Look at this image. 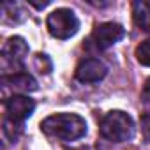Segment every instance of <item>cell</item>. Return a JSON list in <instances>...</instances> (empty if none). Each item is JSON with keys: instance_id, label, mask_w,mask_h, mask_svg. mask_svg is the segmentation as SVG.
Masks as SVG:
<instances>
[{"instance_id": "obj_1", "label": "cell", "mask_w": 150, "mask_h": 150, "mask_svg": "<svg viewBox=\"0 0 150 150\" xmlns=\"http://www.w3.org/2000/svg\"><path fill=\"white\" fill-rule=\"evenodd\" d=\"M41 131L62 143H71L87 134V122L76 113H55L41 122Z\"/></svg>"}, {"instance_id": "obj_2", "label": "cell", "mask_w": 150, "mask_h": 150, "mask_svg": "<svg viewBox=\"0 0 150 150\" xmlns=\"http://www.w3.org/2000/svg\"><path fill=\"white\" fill-rule=\"evenodd\" d=\"M99 132L108 141L124 143L134 136V122H132L131 115H127L120 110H113V111H108L101 118Z\"/></svg>"}, {"instance_id": "obj_3", "label": "cell", "mask_w": 150, "mask_h": 150, "mask_svg": "<svg viewBox=\"0 0 150 150\" xmlns=\"http://www.w3.org/2000/svg\"><path fill=\"white\" fill-rule=\"evenodd\" d=\"M27 55H28L27 41L20 35L9 37L2 46V71H4V76L21 72L23 60H25Z\"/></svg>"}, {"instance_id": "obj_4", "label": "cell", "mask_w": 150, "mask_h": 150, "mask_svg": "<svg viewBox=\"0 0 150 150\" xmlns=\"http://www.w3.org/2000/svg\"><path fill=\"white\" fill-rule=\"evenodd\" d=\"M46 28L48 32L55 37V39H69L72 37L74 34L78 32L80 28V20L78 16L74 14V11L71 9H65V7H60V9H55L48 20H46Z\"/></svg>"}, {"instance_id": "obj_5", "label": "cell", "mask_w": 150, "mask_h": 150, "mask_svg": "<svg viewBox=\"0 0 150 150\" xmlns=\"http://www.w3.org/2000/svg\"><path fill=\"white\" fill-rule=\"evenodd\" d=\"M125 35V30L122 25L108 21V23H101L94 28L92 35H90V42L96 50L104 51L108 48H111L113 44H117L118 41H122Z\"/></svg>"}, {"instance_id": "obj_6", "label": "cell", "mask_w": 150, "mask_h": 150, "mask_svg": "<svg viewBox=\"0 0 150 150\" xmlns=\"http://www.w3.org/2000/svg\"><path fill=\"white\" fill-rule=\"evenodd\" d=\"M4 110H6V117L13 118L20 124H23L35 110V103L34 99H30L28 96H21V94H14L11 97H7L4 101Z\"/></svg>"}, {"instance_id": "obj_7", "label": "cell", "mask_w": 150, "mask_h": 150, "mask_svg": "<svg viewBox=\"0 0 150 150\" xmlns=\"http://www.w3.org/2000/svg\"><path fill=\"white\" fill-rule=\"evenodd\" d=\"M108 74V65L99 58H85L76 67L74 78L80 83H97Z\"/></svg>"}, {"instance_id": "obj_8", "label": "cell", "mask_w": 150, "mask_h": 150, "mask_svg": "<svg viewBox=\"0 0 150 150\" xmlns=\"http://www.w3.org/2000/svg\"><path fill=\"white\" fill-rule=\"evenodd\" d=\"M2 83L6 88H11L21 96L37 90V81L32 74L28 72H16V74H9V76H2Z\"/></svg>"}, {"instance_id": "obj_9", "label": "cell", "mask_w": 150, "mask_h": 150, "mask_svg": "<svg viewBox=\"0 0 150 150\" xmlns=\"http://www.w3.org/2000/svg\"><path fill=\"white\" fill-rule=\"evenodd\" d=\"M132 20L139 30L150 32V4L143 2V0L132 2Z\"/></svg>"}, {"instance_id": "obj_10", "label": "cell", "mask_w": 150, "mask_h": 150, "mask_svg": "<svg viewBox=\"0 0 150 150\" xmlns=\"http://www.w3.org/2000/svg\"><path fill=\"white\" fill-rule=\"evenodd\" d=\"M2 16H4V21H9V23H20V21L25 20V11L21 9L20 4L4 2V4H2Z\"/></svg>"}, {"instance_id": "obj_11", "label": "cell", "mask_w": 150, "mask_h": 150, "mask_svg": "<svg viewBox=\"0 0 150 150\" xmlns=\"http://www.w3.org/2000/svg\"><path fill=\"white\" fill-rule=\"evenodd\" d=\"M2 132L4 136L9 139V141H16L20 138V134L23 132V124L13 120V118H7L4 117V122H2Z\"/></svg>"}, {"instance_id": "obj_12", "label": "cell", "mask_w": 150, "mask_h": 150, "mask_svg": "<svg viewBox=\"0 0 150 150\" xmlns=\"http://www.w3.org/2000/svg\"><path fill=\"white\" fill-rule=\"evenodd\" d=\"M34 67L41 72V74H50L51 69H53V64H51V58L46 55V53H37L34 57Z\"/></svg>"}, {"instance_id": "obj_13", "label": "cell", "mask_w": 150, "mask_h": 150, "mask_svg": "<svg viewBox=\"0 0 150 150\" xmlns=\"http://www.w3.org/2000/svg\"><path fill=\"white\" fill-rule=\"evenodd\" d=\"M136 60L141 65L150 67V39H146L141 44H138V48H136Z\"/></svg>"}, {"instance_id": "obj_14", "label": "cell", "mask_w": 150, "mask_h": 150, "mask_svg": "<svg viewBox=\"0 0 150 150\" xmlns=\"http://www.w3.org/2000/svg\"><path fill=\"white\" fill-rule=\"evenodd\" d=\"M139 127H141V136L146 143H150V113L141 115L139 118Z\"/></svg>"}, {"instance_id": "obj_15", "label": "cell", "mask_w": 150, "mask_h": 150, "mask_svg": "<svg viewBox=\"0 0 150 150\" xmlns=\"http://www.w3.org/2000/svg\"><path fill=\"white\" fill-rule=\"evenodd\" d=\"M141 104H143V108L150 113V78L145 81V85H143V90H141Z\"/></svg>"}, {"instance_id": "obj_16", "label": "cell", "mask_w": 150, "mask_h": 150, "mask_svg": "<svg viewBox=\"0 0 150 150\" xmlns=\"http://www.w3.org/2000/svg\"><path fill=\"white\" fill-rule=\"evenodd\" d=\"M28 4H30V6H34L35 9H44L46 6H50V4H51V0H46V2H35V0H28Z\"/></svg>"}]
</instances>
